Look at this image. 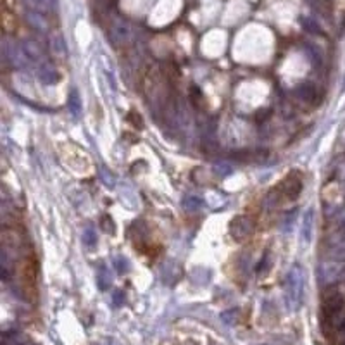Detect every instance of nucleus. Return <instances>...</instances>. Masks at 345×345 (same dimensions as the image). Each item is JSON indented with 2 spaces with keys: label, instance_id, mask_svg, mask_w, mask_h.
I'll return each mask as SVG.
<instances>
[{
  "label": "nucleus",
  "instance_id": "obj_15",
  "mask_svg": "<svg viewBox=\"0 0 345 345\" xmlns=\"http://www.w3.org/2000/svg\"><path fill=\"white\" fill-rule=\"evenodd\" d=\"M83 243H87L88 247H94L97 243V233L94 230H85L83 231Z\"/></svg>",
  "mask_w": 345,
  "mask_h": 345
},
{
  "label": "nucleus",
  "instance_id": "obj_2",
  "mask_svg": "<svg viewBox=\"0 0 345 345\" xmlns=\"http://www.w3.org/2000/svg\"><path fill=\"white\" fill-rule=\"evenodd\" d=\"M4 56H6L7 61L16 67H24V66H28V62H31L26 54H24L23 47L16 45L14 41H7V40L4 41Z\"/></svg>",
  "mask_w": 345,
  "mask_h": 345
},
{
  "label": "nucleus",
  "instance_id": "obj_12",
  "mask_svg": "<svg viewBox=\"0 0 345 345\" xmlns=\"http://www.w3.org/2000/svg\"><path fill=\"white\" fill-rule=\"evenodd\" d=\"M112 35L116 36V38L119 40H126L130 35V28L128 24L123 23V21H117V23L114 24V28H112Z\"/></svg>",
  "mask_w": 345,
  "mask_h": 345
},
{
  "label": "nucleus",
  "instance_id": "obj_1",
  "mask_svg": "<svg viewBox=\"0 0 345 345\" xmlns=\"http://www.w3.org/2000/svg\"><path fill=\"white\" fill-rule=\"evenodd\" d=\"M304 271L300 266H293L285 280V300L290 309H298L304 298Z\"/></svg>",
  "mask_w": 345,
  "mask_h": 345
},
{
  "label": "nucleus",
  "instance_id": "obj_19",
  "mask_svg": "<svg viewBox=\"0 0 345 345\" xmlns=\"http://www.w3.org/2000/svg\"><path fill=\"white\" fill-rule=\"evenodd\" d=\"M114 298H116V306H119L121 304V292H116V295H114Z\"/></svg>",
  "mask_w": 345,
  "mask_h": 345
},
{
  "label": "nucleus",
  "instance_id": "obj_10",
  "mask_svg": "<svg viewBox=\"0 0 345 345\" xmlns=\"http://www.w3.org/2000/svg\"><path fill=\"white\" fill-rule=\"evenodd\" d=\"M67 107H69V112L74 117H79V114H81V99H79V94L76 90H73L67 97Z\"/></svg>",
  "mask_w": 345,
  "mask_h": 345
},
{
  "label": "nucleus",
  "instance_id": "obj_4",
  "mask_svg": "<svg viewBox=\"0 0 345 345\" xmlns=\"http://www.w3.org/2000/svg\"><path fill=\"white\" fill-rule=\"evenodd\" d=\"M36 73H38V78L41 83H45V85H56L59 81V73L57 69L54 67L50 62H41L38 64V69H36Z\"/></svg>",
  "mask_w": 345,
  "mask_h": 345
},
{
  "label": "nucleus",
  "instance_id": "obj_11",
  "mask_svg": "<svg viewBox=\"0 0 345 345\" xmlns=\"http://www.w3.org/2000/svg\"><path fill=\"white\" fill-rule=\"evenodd\" d=\"M297 95L300 97V99H304L306 102H313V100L316 99V88L307 83V85L298 88V90H297Z\"/></svg>",
  "mask_w": 345,
  "mask_h": 345
},
{
  "label": "nucleus",
  "instance_id": "obj_7",
  "mask_svg": "<svg viewBox=\"0 0 345 345\" xmlns=\"http://www.w3.org/2000/svg\"><path fill=\"white\" fill-rule=\"evenodd\" d=\"M313 226H314V209H307L302 218V243L307 247L313 240Z\"/></svg>",
  "mask_w": 345,
  "mask_h": 345
},
{
  "label": "nucleus",
  "instance_id": "obj_8",
  "mask_svg": "<svg viewBox=\"0 0 345 345\" xmlns=\"http://www.w3.org/2000/svg\"><path fill=\"white\" fill-rule=\"evenodd\" d=\"M343 309V297L340 293H333V295L325 298V313L328 316H335Z\"/></svg>",
  "mask_w": 345,
  "mask_h": 345
},
{
  "label": "nucleus",
  "instance_id": "obj_17",
  "mask_svg": "<svg viewBox=\"0 0 345 345\" xmlns=\"http://www.w3.org/2000/svg\"><path fill=\"white\" fill-rule=\"evenodd\" d=\"M100 178H102L104 183L109 185V187H114V185H116V178H114V176H109V172H102V175H100Z\"/></svg>",
  "mask_w": 345,
  "mask_h": 345
},
{
  "label": "nucleus",
  "instance_id": "obj_14",
  "mask_svg": "<svg viewBox=\"0 0 345 345\" xmlns=\"http://www.w3.org/2000/svg\"><path fill=\"white\" fill-rule=\"evenodd\" d=\"M185 209H188V211H197V209L202 207V200L199 197H187L183 202Z\"/></svg>",
  "mask_w": 345,
  "mask_h": 345
},
{
  "label": "nucleus",
  "instance_id": "obj_13",
  "mask_svg": "<svg viewBox=\"0 0 345 345\" xmlns=\"http://www.w3.org/2000/svg\"><path fill=\"white\" fill-rule=\"evenodd\" d=\"M111 281H112V278H111V275H109L107 268L102 266V269L99 271V285H100V288L106 290L109 285H111Z\"/></svg>",
  "mask_w": 345,
  "mask_h": 345
},
{
  "label": "nucleus",
  "instance_id": "obj_20",
  "mask_svg": "<svg viewBox=\"0 0 345 345\" xmlns=\"http://www.w3.org/2000/svg\"><path fill=\"white\" fill-rule=\"evenodd\" d=\"M340 330L345 331V318L342 319V321H340Z\"/></svg>",
  "mask_w": 345,
  "mask_h": 345
},
{
  "label": "nucleus",
  "instance_id": "obj_6",
  "mask_svg": "<svg viewBox=\"0 0 345 345\" xmlns=\"http://www.w3.org/2000/svg\"><path fill=\"white\" fill-rule=\"evenodd\" d=\"M23 50H24V54L28 56V59L31 62H35L36 66L41 64V62H45V56H44V50H41V47L36 41H33V40H24L23 41Z\"/></svg>",
  "mask_w": 345,
  "mask_h": 345
},
{
  "label": "nucleus",
  "instance_id": "obj_18",
  "mask_svg": "<svg viewBox=\"0 0 345 345\" xmlns=\"http://www.w3.org/2000/svg\"><path fill=\"white\" fill-rule=\"evenodd\" d=\"M40 2H44L45 6H49V7H50V9L57 7V0H40Z\"/></svg>",
  "mask_w": 345,
  "mask_h": 345
},
{
  "label": "nucleus",
  "instance_id": "obj_16",
  "mask_svg": "<svg viewBox=\"0 0 345 345\" xmlns=\"http://www.w3.org/2000/svg\"><path fill=\"white\" fill-rule=\"evenodd\" d=\"M100 226H102V230L106 231V233H112V231H114V223L111 221L109 216H104L102 220H100Z\"/></svg>",
  "mask_w": 345,
  "mask_h": 345
},
{
  "label": "nucleus",
  "instance_id": "obj_9",
  "mask_svg": "<svg viewBox=\"0 0 345 345\" xmlns=\"http://www.w3.org/2000/svg\"><path fill=\"white\" fill-rule=\"evenodd\" d=\"M50 50H52L57 57H64L66 56L67 47H66V41H64V38H62V35L56 33V35L50 36Z\"/></svg>",
  "mask_w": 345,
  "mask_h": 345
},
{
  "label": "nucleus",
  "instance_id": "obj_3",
  "mask_svg": "<svg viewBox=\"0 0 345 345\" xmlns=\"http://www.w3.org/2000/svg\"><path fill=\"white\" fill-rule=\"evenodd\" d=\"M252 228H254V223L245 216H238L231 221V235H233V238H237V240L249 237Z\"/></svg>",
  "mask_w": 345,
  "mask_h": 345
},
{
  "label": "nucleus",
  "instance_id": "obj_5",
  "mask_svg": "<svg viewBox=\"0 0 345 345\" xmlns=\"http://www.w3.org/2000/svg\"><path fill=\"white\" fill-rule=\"evenodd\" d=\"M24 18H26L29 26H31L33 29H36V31L45 33L49 29V23H47V19H45L44 12L26 9V12H24Z\"/></svg>",
  "mask_w": 345,
  "mask_h": 345
}]
</instances>
